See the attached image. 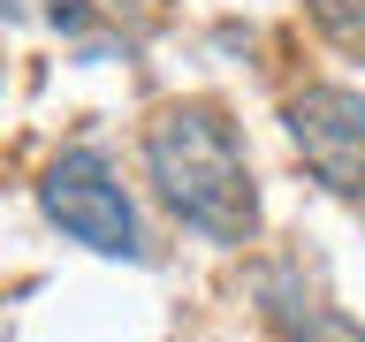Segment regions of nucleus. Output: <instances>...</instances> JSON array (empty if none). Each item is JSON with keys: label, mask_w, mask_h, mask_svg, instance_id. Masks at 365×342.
<instances>
[{"label": "nucleus", "mask_w": 365, "mask_h": 342, "mask_svg": "<svg viewBox=\"0 0 365 342\" xmlns=\"http://www.w3.org/2000/svg\"><path fill=\"white\" fill-rule=\"evenodd\" d=\"M145 167H153L160 198L175 205L182 221L213 236V244H244L259 228V190H251L244 145L228 130L221 107H160L145 130Z\"/></svg>", "instance_id": "nucleus-1"}, {"label": "nucleus", "mask_w": 365, "mask_h": 342, "mask_svg": "<svg viewBox=\"0 0 365 342\" xmlns=\"http://www.w3.org/2000/svg\"><path fill=\"white\" fill-rule=\"evenodd\" d=\"M38 205L53 213V228L61 236H76V244L107 251V259H137V213H130V190L114 182V167L99 152H61L53 167H46L38 182Z\"/></svg>", "instance_id": "nucleus-2"}, {"label": "nucleus", "mask_w": 365, "mask_h": 342, "mask_svg": "<svg viewBox=\"0 0 365 342\" xmlns=\"http://www.w3.org/2000/svg\"><path fill=\"white\" fill-rule=\"evenodd\" d=\"M289 145L304 152V167H312L327 190H342V198H358L365 190V91H342V84H312L289 99Z\"/></svg>", "instance_id": "nucleus-3"}, {"label": "nucleus", "mask_w": 365, "mask_h": 342, "mask_svg": "<svg viewBox=\"0 0 365 342\" xmlns=\"http://www.w3.org/2000/svg\"><path fill=\"white\" fill-rule=\"evenodd\" d=\"M267 319L289 342H365L358 319H342L335 304H319V296H289V281H267Z\"/></svg>", "instance_id": "nucleus-4"}, {"label": "nucleus", "mask_w": 365, "mask_h": 342, "mask_svg": "<svg viewBox=\"0 0 365 342\" xmlns=\"http://www.w3.org/2000/svg\"><path fill=\"white\" fill-rule=\"evenodd\" d=\"M130 8H168V0H130Z\"/></svg>", "instance_id": "nucleus-5"}]
</instances>
